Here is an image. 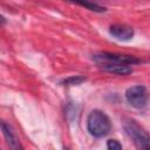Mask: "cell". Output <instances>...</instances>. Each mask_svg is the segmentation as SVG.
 <instances>
[{"label":"cell","mask_w":150,"mask_h":150,"mask_svg":"<svg viewBox=\"0 0 150 150\" xmlns=\"http://www.w3.org/2000/svg\"><path fill=\"white\" fill-rule=\"evenodd\" d=\"M87 129L94 137L101 138L107 136L111 130V122L108 115L98 109L93 110L87 118Z\"/></svg>","instance_id":"1"},{"label":"cell","mask_w":150,"mask_h":150,"mask_svg":"<svg viewBox=\"0 0 150 150\" xmlns=\"http://www.w3.org/2000/svg\"><path fill=\"white\" fill-rule=\"evenodd\" d=\"M125 98L131 107L136 109H142L148 103V90L142 84L132 86L127 89Z\"/></svg>","instance_id":"4"},{"label":"cell","mask_w":150,"mask_h":150,"mask_svg":"<svg viewBox=\"0 0 150 150\" xmlns=\"http://www.w3.org/2000/svg\"><path fill=\"white\" fill-rule=\"evenodd\" d=\"M100 68H102L103 70L108 71V73H112L116 75H128L130 73H132V68L130 66H125V64H98Z\"/></svg>","instance_id":"7"},{"label":"cell","mask_w":150,"mask_h":150,"mask_svg":"<svg viewBox=\"0 0 150 150\" xmlns=\"http://www.w3.org/2000/svg\"><path fill=\"white\" fill-rule=\"evenodd\" d=\"M107 150H122V144L117 139H109L107 142Z\"/></svg>","instance_id":"10"},{"label":"cell","mask_w":150,"mask_h":150,"mask_svg":"<svg viewBox=\"0 0 150 150\" xmlns=\"http://www.w3.org/2000/svg\"><path fill=\"white\" fill-rule=\"evenodd\" d=\"M93 60L97 64H125L131 66L136 63L143 62L141 59L131 55H121V54H112V53H96L93 55Z\"/></svg>","instance_id":"3"},{"label":"cell","mask_w":150,"mask_h":150,"mask_svg":"<svg viewBox=\"0 0 150 150\" xmlns=\"http://www.w3.org/2000/svg\"><path fill=\"white\" fill-rule=\"evenodd\" d=\"M109 33L116 40L129 41L134 36V28L127 25H112L109 28Z\"/></svg>","instance_id":"6"},{"label":"cell","mask_w":150,"mask_h":150,"mask_svg":"<svg viewBox=\"0 0 150 150\" xmlns=\"http://www.w3.org/2000/svg\"><path fill=\"white\" fill-rule=\"evenodd\" d=\"M77 4L81 5V6H83V7H87V8L90 9V11L97 12V13H102V12L105 11L104 7H102V6L97 5V4H93V2H88V1H80V2H77Z\"/></svg>","instance_id":"9"},{"label":"cell","mask_w":150,"mask_h":150,"mask_svg":"<svg viewBox=\"0 0 150 150\" xmlns=\"http://www.w3.org/2000/svg\"><path fill=\"white\" fill-rule=\"evenodd\" d=\"M124 130L139 150H150L149 136L146 131L134 120H128L127 122H124Z\"/></svg>","instance_id":"2"},{"label":"cell","mask_w":150,"mask_h":150,"mask_svg":"<svg viewBox=\"0 0 150 150\" xmlns=\"http://www.w3.org/2000/svg\"><path fill=\"white\" fill-rule=\"evenodd\" d=\"M0 130L5 137L7 145L12 150H23V146H22L19 137L16 136V134H15V131L11 124H8L6 121L0 120Z\"/></svg>","instance_id":"5"},{"label":"cell","mask_w":150,"mask_h":150,"mask_svg":"<svg viewBox=\"0 0 150 150\" xmlns=\"http://www.w3.org/2000/svg\"><path fill=\"white\" fill-rule=\"evenodd\" d=\"M84 81H86V77L84 76L75 75V76H70V77L64 79L62 81V83L64 86H79V84H82Z\"/></svg>","instance_id":"8"},{"label":"cell","mask_w":150,"mask_h":150,"mask_svg":"<svg viewBox=\"0 0 150 150\" xmlns=\"http://www.w3.org/2000/svg\"><path fill=\"white\" fill-rule=\"evenodd\" d=\"M63 150H69V149H68L67 146H64V148H63Z\"/></svg>","instance_id":"12"},{"label":"cell","mask_w":150,"mask_h":150,"mask_svg":"<svg viewBox=\"0 0 150 150\" xmlns=\"http://www.w3.org/2000/svg\"><path fill=\"white\" fill-rule=\"evenodd\" d=\"M0 150H1V149H0Z\"/></svg>","instance_id":"13"},{"label":"cell","mask_w":150,"mask_h":150,"mask_svg":"<svg viewBox=\"0 0 150 150\" xmlns=\"http://www.w3.org/2000/svg\"><path fill=\"white\" fill-rule=\"evenodd\" d=\"M5 22H6V19L0 14V23H5Z\"/></svg>","instance_id":"11"}]
</instances>
